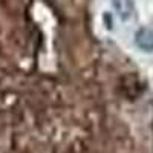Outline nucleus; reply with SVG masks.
Listing matches in <instances>:
<instances>
[{
	"instance_id": "obj_2",
	"label": "nucleus",
	"mask_w": 153,
	"mask_h": 153,
	"mask_svg": "<svg viewBox=\"0 0 153 153\" xmlns=\"http://www.w3.org/2000/svg\"><path fill=\"white\" fill-rule=\"evenodd\" d=\"M112 5H113V9L117 12V16L121 20H127L132 17L133 9H135L133 0H112Z\"/></svg>"
},
{
	"instance_id": "obj_1",
	"label": "nucleus",
	"mask_w": 153,
	"mask_h": 153,
	"mask_svg": "<svg viewBox=\"0 0 153 153\" xmlns=\"http://www.w3.org/2000/svg\"><path fill=\"white\" fill-rule=\"evenodd\" d=\"M136 46L144 52H153V29L152 28H139L135 34Z\"/></svg>"
}]
</instances>
